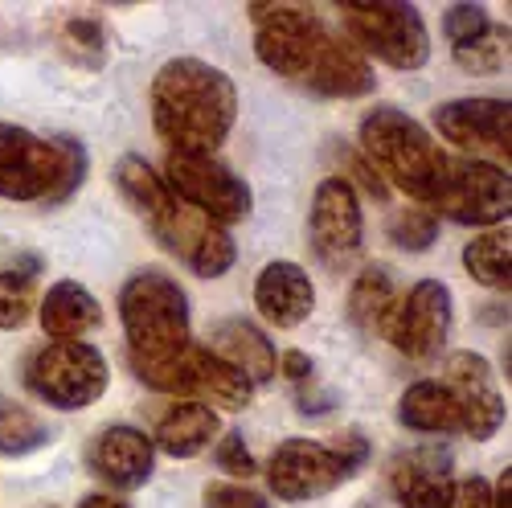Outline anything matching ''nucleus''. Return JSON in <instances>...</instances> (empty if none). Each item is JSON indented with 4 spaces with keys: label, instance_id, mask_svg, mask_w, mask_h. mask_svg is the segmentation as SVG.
<instances>
[{
    "label": "nucleus",
    "instance_id": "26",
    "mask_svg": "<svg viewBox=\"0 0 512 508\" xmlns=\"http://www.w3.org/2000/svg\"><path fill=\"white\" fill-rule=\"evenodd\" d=\"M50 443V431L29 406L0 394V451L5 455H29Z\"/></svg>",
    "mask_w": 512,
    "mask_h": 508
},
{
    "label": "nucleus",
    "instance_id": "17",
    "mask_svg": "<svg viewBox=\"0 0 512 508\" xmlns=\"http://www.w3.org/2000/svg\"><path fill=\"white\" fill-rule=\"evenodd\" d=\"M87 463L99 480H107L111 488H144L152 480V468H156V447L144 431L136 427H107L91 439L87 447Z\"/></svg>",
    "mask_w": 512,
    "mask_h": 508
},
{
    "label": "nucleus",
    "instance_id": "15",
    "mask_svg": "<svg viewBox=\"0 0 512 508\" xmlns=\"http://www.w3.org/2000/svg\"><path fill=\"white\" fill-rule=\"evenodd\" d=\"M443 381L463 410V435L484 443L504 427V394L496 386V373H492L488 357H480L472 349L451 353L443 365Z\"/></svg>",
    "mask_w": 512,
    "mask_h": 508
},
{
    "label": "nucleus",
    "instance_id": "23",
    "mask_svg": "<svg viewBox=\"0 0 512 508\" xmlns=\"http://www.w3.org/2000/svg\"><path fill=\"white\" fill-rule=\"evenodd\" d=\"M398 308V287L386 267H365L349 291V320L365 336H386L390 316Z\"/></svg>",
    "mask_w": 512,
    "mask_h": 508
},
{
    "label": "nucleus",
    "instance_id": "5",
    "mask_svg": "<svg viewBox=\"0 0 512 508\" xmlns=\"http://www.w3.org/2000/svg\"><path fill=\"white\" fill-rule=\"evenodd\" d=\"M361 148H365V164L381 177V185L390 181L406 197L435 205L447 181L451 156L418 119H410L398 107H373L361 119Z\"/></svg>",
    "mask_w": 512,
    "mask_h": 508
},
{
    "label": "nucleus",
    "instance_id": "33",
    "mask_svg": "<svg viewBox=\"0 0 512 508\" xmlns=\"http://www.w3.org/2000/svg\"><path fill=\"white\" fill-rule=\"evenodd\" d=\"M451 508H492V484H488L484 476H472V480L455 484Z\"/></svg>",
    "mask_w": 512,
    "mask_h": 508
},
{
    "label": "nucleus",
    "instance_id": "31",
    "mask_svg": "<svg viewBox=\"0 0 512 508\" xmlns=\"http://www.w3.org/2000/svg\"><path fill=\"white\" fill-rule=\"evenodd\" d=\"M218 468L226 472V476H254L259 472V463H254V455H250V447L242 443V435L238 431H230V435H222V443H218Z\"/></svg>",
    "mask_w": 512,
    "mask_h": 508
},
{
    "label": "nucleus",
    "instance_id": "22",
    "mask_svg": "<svg viewBox=\"0 0 512 508\" xmlns=\"http://www.w3.org/2000/svg\"><path fill=\"white\" fill-rule=\"evenodd\" d=\"M398 418L410 431H422V435H463V410L455 394L447 390V381H435V377L414 381L402 394Z\"/></svg>",
    "mask_w": 512,
    "mask_h": 508
},
{
    "label": "nucleus",
    "instance_id": "19",
    "mask_svg": "<svg viewBox=\"0 0 512 508\" xmlns=\"http://www.w3.org/2000/svg\"><path fill=\"white\" fill-rule=\"evenodd\" d=\"M209 353H218L222 361H230L250 386H263L279 373V357H275V345L263 328H254L250 320L234 316V320H222L209 336Z\"/></svg>",
    "mask_w": 512,
    "mask_h": 508
},
{
    "label": "nucleus",
    "instance_id": "11",
    "mask_svg": "<svg viewBox=\"0 0 512 508\" xmlns=\"http://www.w3.org/2000/svg\"><path fill=\"white\" fill-rule=\"evenodd\" d=\"M435 214L459 222V226H500L512 209V181L500 164L480 156H459L447 168V181L435 197Z\"/></svg>",
    "mask_w": 512,
    "mask_h": 508
},
{
    "label": "nucleus",
    "instance_id": "4",
    "mask_svg": "<svg viewBox=\"0 0 512 508\" xmlns=\"http://www.w3.org/2000/svg\"><path fill=\"white\" fill-rule=\"evenodd\" d=\"M119 320L127 336V357H132V369L140 381L164 365H173L193 345L185 287L164 271L148 267L123 283Z\"/></svg>",
    "mask_w": 512,
    "mask_h": 508
},
{
    "label": "nucleus",
    "instance_id": "30",
    "mask_svg": "<svg viewBox=\"0 0 512 508\" xmlns=\"http://www.w3.org/2000/svg\"><path fill=\"white\" fill-rule=\"evenodd\" d=\"M488 29H492V17H488L484 5H451L443 13V33L451 41V50L455 46H467V41H476V37H484Z\"/></svg>",
    "mask_w": 512,
    "mask_h": 508
},
{
    "label": "nucleus",
    "instance_id": "6",
    "mask_svg": "<svg viewBox=\"0 0 512 508\" xmlns=\"http://www.w3.org/2000/svg\"><path fill=\"white\" fill-rule=\"evenodd\" d=\"M91 156L74 136H37L29 127L0 123V197L62 205L87 181Z\"/></svg>",
    "mask_w": 512,
    "mask_h": 508
},
{
    "label": "nucleus",
    "instance_id": "8",
    "mask_svg": "<svg viewBox=\"0 0 512 508\" xmlns=\"http://www.w3.org/2000/svg\"><path fill=\"white\" fill-rule=\"evenodd\" d=\"M345 33L353 46L394 70H422L431 58V33L414 5H390V0H345L340 5Z\"/></svg>",
    "mask_w": 512,
    "mask_h": 508
},
{
    "label": "nucleus",
    "instance_id": "27",
    "mask_svg": "<svg viewBox=\"0 0 512 508\" xmlns=\"http://www.w3.org/2000/svg\"><path fill=\"white\" fill-rule=\"evenodd\" d=\"M390 238H394L398 250H410V254L431 250L435 238H439V214L431 205H406L402 214L390 222Z\"/></svg>",
    "mask_w": 512,
    "mask_h": 508
},
{
    "label": "nucleus",
    "instance_id": "25",
    "mask_svg": "<svg viewBox=\"0 0 512 508\" xmlns=\"http://www.w3.org/2000/svg\"><path fill=\"white\" fill-rule=\"evenodd\" d=\"M37 271L41 254H21L5 271H0V328H21L37 308Z\"/></svg>",
    "mask_w": 512,
    "mask_h": 508
},
{
    "label": "nucleus",
    "instance_id": "18",
    "mask_svg": "<svg viewBox=\"0 0 512 508\" xmlns=\"http://www.w3.org/2000/svg\"><path fill=\"white\" fill-rule=\"evenodd\" d=\"M254 308L271 328H295L304 324L316 308V287L308 271L291 259H275L254 279Z\"/></svg>",
    "mask_w": 512,
    "mask_h": 508
},
{
    "label": "nucleus",
    "instance_id": "16",
    "mask_svg": "<svg viewBox=\"0 0 512 508\" xmlns=\"http://www.w3.org/2000/svg\"><path fill=\"white\" fill-rule=\"evenodd\" d=\"M390 488L402 508H451V500H455L451 451L435 447V443L398 451L390 463Z\"/></svg>",
    "mask_w": 512,
    "mask_h": 508
},
{
    "label": "nucleus",
    "instance_id": "36",
    "mask_svg": "<svg viewBox=\"0 0 512 508\" xmlns=\"http://www.w3.org/2000/svg\"><path fill=\"white\" fill-rule=\"evenodd\" d=\"M78 508H132V504H127V500H115V496H103V492H95V496L82 500Z\"/></svg>",
    "mask_w": 512,
    "mask_h": 508
},
{
    "label": "nucleus",
    "instance_id": "21",
    "mask_svg": "<svg viewBox=\"0 0 512 508\" xmlns=\"http://www.w3.org/2000/svg\"><path fill=\"white\" fill-rule=\"evenodd\" d=\"M213 439H218V410L185 398V402H173L160 414L152 447H160L164 455H173V459H189V455L205 451Z\"/></svg>",
    "mask_w": 512,
    "mask_h": 508
},
{
    "label": "nucleus",
    "instance_id": "12",
    "mask_svg": "<svg viewBox=\"0 0 512 508\" xmlns=\"http://www.w3.org/2000/svg\"><path fill=\"white\" fill-rule=\"evenodd\" d=\"M308 238L316 259L328 271H349L365 242V214L361 197L349 177H328L320 181L312 209H308Z\"/></svg>",
    "mask_w": 512,
    "mask_h": 508
},
{
    "label": "nucleus",
    "instance_id": "28",
    "mask_svg": "<svg viewBox=\"0 0 512 508\" xmlns=\"http://www.w3.org/2000/svg\"><path fill=\"white\" fill-rule=\"evenodd\" d=\"M508 58V25H492L484 37L455 46V66L467 74H496Z\"/></svg>",
    "mask_w": 512,
    "mask_h": 508
},
{
    "label": "nucleus",
    "instance_id": "10",
    "mask_svg": "<svg viewBox=\"0 0 512 508\" xmlns=\"http://www.w3.org/2000/svg\"><path fill=\"white\" fill-rule=\"evenodd\" d=\"M164 185L173 189L181 201H189L197 214L209 222H218L222 230L234 222H246L254 209L250 185L226 168L218 156H185V152H168L164 156Z\"/></svg>",
    "mask_w": 512,
    "mask_h": 508
},
{
    "label": "nucleus",
    "instance_id": "9",
    "mask_svg": "<svg viewBox=\"0 0 512 508\" xmlns=\"http://www.w3.org/2000/svg\"><path fill=\"white\" fill-rule=\"evenodd\" d=\"M25 386L54 410H87L107 390V357L87 341H50L25 361Z\"/></svg>",
    "mask_w": 512,
    "mask_h": 508
},
{
    "label": "nucleus",
    "instance_id": "32",
    "mask_svg": "<svg viewBox=\"0 0 512 508\" xmlns=\"http://www.w3.org/2000/svg\"><path fill=\"white\" fill-rule=\"evenodd\" d=\"M205 508H267L259 492H250L242 484H209L205 488Z\"/></svg>",
    "mask_w": 512,
    "mask_h": 508
},
{
    "label": "nucleus",
    "instance_id": "34",
    "mask_svg": "<svg viewBox=\"0 0 512 508\" xmlns=\"http://www.w3.org/2000/svg\"><path fill=\"white\" fill-rule=\"evenodd\" d=\"M279 373H283L287 381H308V377H312V357H308L304 349H287V353L279 357Z\"/></svg>",
    "mask_w": 512,
    "mask_h": 508
},
{
    "label": "nucleus",
    "instance_id": "7",
    "mask_svg": "<svg viewBox=\"0 0 512 508\" xmlns=\"http://www.w3.org/2000/svg\"><path fill=\"white\" fill-rule=\"evenodd\" d=\"M365 459H369V443L357 431L340 435L336 443L287 439L275 447V455L267 463V484L287 504H308V500L340 488L349 476H357Z\"/></svg>",
    "mask_w": 512,
    "mask_h": 508
},
{
    "label": "nucleus",
    "instance_id": "14",
    "mask_svg": "<svg viewBox=\"0 0 512 508\" xmlns=\"http://www.w3.org/2000/svg\"><path fill=\"white\" fill-rule=\"evenodd\" d=\"M435 127L443 140H451L463 152H488L504 164L512 156V103L508 99H451L435 107Z\"/></svg>",
    "mask_w": 512,
    "mask_h": 508
},
{
    "label": "nucleus",
    "instance_id": "24",
    "mask_svg": "<svg viewBox=\"0 0 512 508\" xmlns=\"http://www.w3.org/2000/svg\"><path fill=\"white\" fill-rule=\"evenodd\" d=\"M463 267L480 287L488 291H508L512 287V238L508 226H492L480 238H472L463 246Z\"/></svg>",
    "mask_w": 512,
    "mask_h": 508
},
{
    "label": "nucleus",
    "instance_id": "3",
    "mask_svg": "<svg viewBox=\"0 0 512 508\" xmlns=\"http://www.w3.org/2000/svg\"><path fill=\"white\" fill-rule=\"evenodd\" d=\"M115 185L127 197V205L136 209V218L152 230V238L168 254H177L193 275L222 279L234 267V259H238L234 238L218 222L197 214L189 201H181L144 156H123L115 164Z\"/></svg>",
    "mask_w": 512,
    "mask_h": 508
},
{
    "label": "nucleus",
    "instance_id": "13",
    "mask_svg": "<svg viewBox=\"0 0 512 508\" xmlns=\"http://www.w3.org/2000/svg\"><path fill=\"white\" fill-rule=\"evenodd\" d=\"M455 304H451V287L439 279H422L406 295H398V308L390 316L386 341L406 353L410 361H431L451 336Z\"/></svg>",
    "mask_w": 512,
    "mask_h": 508
},
{
    "label": "nucleus",
    "instance_id": "35",
    "mask_svg": "<svg viewBox=\"0 0 512 508\" xmlns=\"http://www.w3.org/2000/svg\"><path fill=\"white\" fill-rule=\"evenodd\" d=\"M492 508H512V472L504 468V476L492 488Z\"/></svg>",
    "mask_w": 512,
    "mask_h": 508
},
{
    "label": "nucleus",
    "instance_id": "1",
    "mask_svg": "<svg viewBox=\"0 0 512 508\" xmlns=\"http://www.w3.org/2000/svg\"><path fill=\"white\" fill-rule=\"evenodd\" d=\"M254 54L267 70L324 99H361L377 87L369 58L316 13L291 5H250Z\"/></svg>",
    "mask_w": 512,
    "mask_h": 508
},
{
    "label": "nucleus",
    "instance_id": "29",
    "mask_svg": "<svg viewBox=\"0 0 512 508\" xmlns=\"http://www.w3.org/2000/svg\"><path fill=\"white\" fill-rule=\"evenodd\" d=\"M62 37H66V50H70L78 62L103 66L107 41H103V25H99V21H91V17H74V21H66Z\"/></svg>",
    "mask_w": 512,
    "mask_h": 508
},
{
    "label": "nucleus",
    "instance_id": "20",
    "mask_svg": "<svg viewBox=\"0 0 512 508\" xmlns=\"http://www.w3.org/2000/svg\"><path fill=\"white\" fill-rule=\"evenodd\" d=\"M41 308V328L54 341H82V336H91L99 324H103V308L95 295L74 283V279H62L46 291V300H37Z\"/></svg>",
    "mask_w": 512,
    "mask_h": 508
},
{
    "label": "nucleus",
    "instance_id": "2",
    "mask_svg": "<svg viewBox=\"0 0 512 508\" xmlns=\"http://www.w3.org/2000/svg\"><path fill=\"white\" fill-rule=\"evenodd\" d=\"M238 119V87L201 58H168L152 78V123L168 152L213 156Z\"/></svg>",
    "mask_w": 512,
    "mask_h": 508
}]
</instances>
